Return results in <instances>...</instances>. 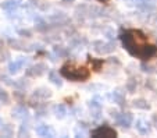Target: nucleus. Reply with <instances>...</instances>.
<instances>
[{
  "mask_svg": "<svg viewBox=\"0 0 157 138\" xmlns=\"http://www.w3.org/2000/svg\"><path fill=\"white\" fill-rule=\"evenodd\" d=\"M14 98H15V101H17L18 103H22V101L25 99V95H24V92L17 91V92H14Z\"/></svg>",
  "mask_w": 157,
  "mask_h": 138,
  "instance_id": "24",
  "label": "nucleus"
},
{
  "mask_svg": "<svg viewBox=\"0 0 157 138\" xmlns=\"http://www.w3.org/2000/svg\"><path fill=\"white\" fill-rule=\"evenodd\" d=\"M46 71H48V66L44 63H38V64H35V66L29 67V69L25 71V74H27L28 77H40V75H43Z\"/></svg>",
  "mask_w": 157,
  "mask_h": 138,
  "instance_id": "4",
  "label": "nucleus"
},
{
  "mask_svg": "<svg viewBox=\"0 0 157 138\" xmlns=\"http://www.w3.org/2000/svg\"><path fill=\"white\" fill-rule=\"evenodd\" d=\"M89 61H90V64L93 66V70H95V71H99L100 67L103 66V60H101V59H92V57L89 56Z\"/></svg>",
  "mask_w": 157,
  "mask_h": 138,
  "instance_id": "19",
  "label": "nucleus"
},
{
  "mask_svg": "<svg viewBox=\"0 0 157 138\" xmlns=\"http://www.w3.org/2000/svg\"><path fill=\"white\" fill-rule=\"evenodd\" d=\"M92 137H106V138H114L117 137V131L109 126H100L99 128L93 130Z\"/></svg>",
  "mask_w": 157,
  "mask_h": 138,
  "instance_id": "3",
  "label": "nucleus"
},
{
  "mask_svg": "<svg viewBox=\"0 0 157 138\" xmlns=\"http://www.w3.org/2000/svg\"><path fill=\"white\" fill-rule=\"evenodd\" d=\"M49 80H50L53 84H56L57 87H61L63 85L61 78L59 77V71H56V70H50V71H49Z\"/></svg>",
  "mask_w": 157,
  "mask_h": 138,
  "instance_id": "13",
  "label": "nucleus"
},
{
  "mask_svg": "<svg viewBox=\"0 0 157 138\" xmlns=\"http://www.w3.org/2000/svg\"><path fill=\"white\" fill-rule=\"evenodd\" d=\"M18 4H20V0H7L3 3V9L7 11H14L18 7Z\"/></svg>",
  "mask_w": 157,
  "mask_h": 138,
  "instance_id": "14",
  "label": "nucleus"
},
{
  "mask_svg": "<svg viewBox=\"0 0 157 138\" xmlns=\"http://www.w3.org/2000/svg\"><path fill=\"white\" fill-rule=\"evenodd\" d=\"M60 74L70 81H85L89 78V70L85 67H78L74 63H65L60 70Z\"/></svg>",
  "mask_w": 157,
  "mask_h": 138,
  "instance_id": "2",
  "label": "nucleus"
},
{
  "mask_svg": "<svg viewBox=\"0 0 157 138\" xmlns=\"http://www.w3.org/2000/svg\"><path fill=\"white\" fill-rule=\"evenodd\" d=\"M100 45H101V49H99L98 53H111L116 49V43H113V42H109V43L100 42Z\"/></svg>",
  "mask_w": 157,
  "mask_h": 138,
  "instance_id": "15",
  "label": "nucleus"
},
{
  "mask_svg": "<svg viewBox=\"0 0 157 138\" xmlns=\"http://www.w3.org/2000/svg\"><path fill=\"white\" fill-rule=\"evenodd\" d=\"M0 80H2V81H4V84H7V85H14L15 82H11V80H10L9 77H6V75H2V77H0Z\"/></svg>",
  "mask_w": 157,
  "mask_h": 138,
  "instance_id": "29",
  "label": "nucleus"
},
{
  "mask_svg": "<svg viewBox=\"0 0 157 138\" xmlns=\"http://www.w3.org/2000/svg\"><path fill=\"white\" fill-rule=\"evenodd\" d=\"M52 95H53L52 91L46 87H40V88L33 91V98H39V99H48V98H50Z\"/></svg>",
  "mask_w": 157,
  "mask_h": 138,
  "instance_id": "7",
  "label": "nucleus"
},
{
  "mask_svg": "<svg viewBox=\"0 0 157 138\" xmlns=\"http://www.w3.org/2000/svg\"><path fill=\"white\" fill-rule=\"evenodd\" d=\"M132 2H135V6L140 7L143 10H149V9L151 10L154 7L153 0H132Z\"/></svg>",
  "mask_w": 157,
  "mask_h": 138,
  "instance_id": "12",
  "label": "nucleus"
},
{
  "mask_svg": "<svg viewBox=\"0 0 157 138\" xmlns=\"http://www.w3.org/2000/svg\"><path fill=\"white\" fill-rule=\"evenodd\" d=\"M136 130L139 131V134H142V135H146V134H149V132H150L149 123L146 120H143V119L136 120Z\"/></svg>",
  "mask_w": 157,
  "mask_h": 138,
  "instance_id": "10",
  "label": "nucleus"
},
{
  "mask_svg": "<svg viewBox=\"0 0 157 138\" xmlns=\"http://www.w3.org/2000/svg\"><path fill=\"white\" fill-rule=\"evenodd\" d=\"M36 134L40 137H54V131L50 126H39L36 127Z\"/></svg>",
  "mask_w": 157,
  "mask_h": 138,
  "instance_id": "9",
  "label": "nucleus"
},
{
  "mask_svg": "<svg viewBox=\"0 0 157 138\" xmlns=\"http://www.w3.org/2000/svg\"><path fill=\"white\" fill-rule=\"evenodd\" d=\"M72 2H75V0H63V3H72Z\"/></svg>",
  "mask_w": 157,
  "mask_h": 138,
  "instance_id": "31",
  "label": "nucleus"
},
{
  "mask_svg": "<svg viewBox=\"0 0 157 138\" xmlns=\"http://www.w3.org/2000/svg\"><path fill=\"white\" fill-rule=\"evenodd\" d=\"M24 64H25V59H24V57H21L20 60H17V61H11V63L9 64V73H10V74H17V73L22 69V66H24Z\"/></svg>",
  "mask_w": 157,
  "mask_h": 138,
  "instance_id": "8",
  "label": "nucleus"
},
{
  "mask_svg": "<svg viewBox=\"0 0 157 138\" xmlns=\"http://www.w3.org/2000/svg\"><path fill=\"white\" fill-rule=\"evenodd\" d=\"M100 2H104V0H100Z\"/></svg>",
  "mask_w": 157,
  "mask_h": 138,
  "instance_id": "33",
  "label": "nucleus"
},
{
  "mask_svg": "<svg viewBox=\"0 0 157 138\" xmlns=\"http://www.w3.org/2000/svg\"><path fill=\"white\" fill-rule=\"evenodd\" d=\"M54 52H56L59 56H65V54H67V52H65L63 48H59V46H56V48H54Z\"/></svg>",
  "mask_w": 157,
  "mask_h": 138,
  "instance_id": "28",
  "label": "nucleus"
},
{
  "mask_svg": "<svg viewBox=\"0 0 157 138\" xmlns=\"http://www.w3.org/2000/svg\"><path fill=\"white\" fill-rule=\"evenodd\" d=\"M53 113L56 114V117L57 119H64L65 117V114H67V109H65V106L64 105H54L53 106Z\"/></svg>",
  "mask_w": 157,
  "mask_h": 138,
  "instance_id": "11",
  "label": "nucleus"
},
{
  "mask_svg": "<svg viewBox=\"0 0 157 138\" xmlns=\"http://www.w3.org/2000/svg\"><path fill=\"white\" fill-rule=\"evenodd\" d=\"M121 41L124 48L132 56H136L142 60H149L157 53V48L147 43V36L139 30H128L121 34Z\"/></svg>",
  "mask_w": 157,
  "mask_h": 138,
  "instance_id": "1",
  "label": "nucleus"
},
{
  "mask_svg": "<svg viewBox=\"0 0 157 138\" xmlns=\"http://www.w3.org/2000/svg\"><path fill=\"white\" fill-rule=\"evenodd\" d=\"M132 114L131 113H122V114H118V117L116 119V121L120 124L121 127H129L132 124Z\"/></svg>",
  "mask_w": 157,
  "mask_h": 138,
  "instance_id": "6",
  "label": "nucleus"
},
{
  "mask_svg": "<svg viewBox=\"0 0 157 138\" xmlns=\"http://www.w3.org/2000/svg\"><path fill=\"white\" fill-rule=\"evenodd\" d=\"M3 126V121H2V119H0V127Z\"/></svg>",
  "mask_w": 157,
  "mask_h": 138,
  "instance_id": "32",
  "label": "nucleus"
},
{
  "mask_svg": "<svg viewBox=\"0 0 157 138\" xmlns=\"http://www.w3.org/2000/svg\"><path fill=\"white\" fill-rule=\"evenodd\" d=\"M18 35L20 36H25V38H31L32 32L29 30H18Z\"/></svg>",
  "mask_w": 157,
  "mask_h": 138,
  "instance_id": "26",
  "label": "nucleus"
},
{
  "mask_svg": "<svg viewBox=\"0 0 157 138\" xmlns=\"http://www.w3.org/2000/svg\"><path fill=\"white\" fill-rule=\"evenodd\" d=\"M133 108L146 110V109L150 108V105H149L147 101H145V99H135V101H133Z\"/></svg>",
  "mask_w": 157,
  "mask_h": 138,
  "instance_id": "18",
  "label": "nucleus"
},
{
  "mask_svg": "<svg viewBox=\"0 0 157 138\" xmlns=\"http://www.w3.org/2000/svg\"><path fill=\"white\" fill-rule=\"evenodd\" d=\"M25 81V80H24V78H20V80H17V81H15V87H18V88H24V89H25V88H27L28 87V82H24Z\"/></svg>",
  "mask_w": 157,
  "mask_h": 138,
  "instance_id": "25",
  "label": "nucleus"
},
{
  "mask_svg": "<svg viewBox=\"0 0 157 138\" xmlns=\"http://www.w3.org/2000/svg\"><path fill=\"white\" fill-rule=\"evenodd\" d=\"M14 135V128L11 124H4L2 127V137H13Z\"/></svg>",
  "mask_w": 157,
  "mask_h": 138,
  "instance_id": "17",
  "label": "nucleus"
},
{
  "mask_svg": "<svg viewBox=\"0 0 157 138\" xmlns=\"http://www.w3.org/2000/svg\"><path fill=\"white\" fill-rule=\"evenodd\" d=\"M111 98H113V101L116 103H118L120 106L125 105V96L122 95V92H120V91H116V92H113V95H111Z\"/></svg>",
  "mask_w": 157,
  "mask_h": 138,
  "instance_id": "16",
  "label": "nucleus"
},
{
  "mask_svg": "<svg viewBox=\"0 0 157 138\" xmlns=\"http://www.w3.org/2000/svg\"><path fill=\"white\" fill-rule=\"evenodd\" d=\"M0 102L3 103V105H9V103H10L9 93H7L4 89H2V88H0Z\"/></svg>",
  "mask_w": 157,
  "mask_h": 138,
  "instance_id": "20",
  "label": "nucleus"
},
{
  "mask_svg": "<svg viewBox=\"0 0 157 138\" xmlns=\"http://www.w3.org/2000/svg\"><path fill=\"white\" fill-rule=\"evenodd\" d=\"M10 45L14 46V49H18V50H20V49H24V45L21 42H18L17 39H10Z\"/></svg>",
  "mask_w": 157,
  "mask_h": 138,
  "instance_id": "23",
  "label": "nucleus"
},
{
  "mask_svg": "<svg viewBox=\"0 0 157 138\" xmlns=\"http://www.w3.org/2000/svg\"><path fill=\"white\" fill-rule=\"evenodd\" d=\"M18 135H20V137H24V135L29 137V130H28V126L22 124V126L20 127V131H18Z\"/></svg>",
  "mask_w": 157,
  "mask_h": 138,
  "instance_id": "21",
  "label": "nucleus"
},
{
  "mask_svg": "<svg viewBox=\"0 0 157 138\" xmlns=\"http://www.w3.org/2000/svg\"><path fill=\"white\" fill-rule=\"evenodd\" d=\"M35 22H36V30H38V31H46V30H48V25H46V22H44V21L38 20V21H35Z\"/></svg>",
  "mask_w": 157,
  "mask_h": 138,
  "instance_id": "22",
  "label": "nucleus"
},
{
  "mask_svg": "<svg viewBox=\"0 0 157 138\" xmlns=\"http://www.w3.org/2000/svg\"><path fill=\"white\" fill-rule=\"evenodd\" d=\"M106 35H107V38H109V39H113L114 38V34H113V31H106Z\"/></svg>",
  "mask_w": 157,
  "mask_h": 138,
  "instance_id": "30",
  "label": "nucleus"
},
{
  "mask_svg": "<svg viewBox=\"0 0 157 138\" xmlns=\"http://www.w3.org/2000/svg\"><path fill=\"white\" fill-rule=\"evenodd\" d=\"M13 117L14 119H20V120H25V119L29 117V112H28V109L25 106L20 105L13 110Z\"/></svg>",
  "mask_w": 157,
  "mask_h": 138,
  "instance_id": "5",
  "label": "nucleus"
},
{
  "mask_svg": "<svg viewBox=\"0 0 157 138\" xmlns=\"http://www.w3.org/2000/svg\"><path fill=\"white\" fill-rule=\"evenodd\" d=\"M135 87H136V81H133V80H131V81L127 84V89L129 91V92H132V91L135 89Z\"/></svg>",
  "mask_w": 157,
  "mask_h": 138,
  "instance_id": "27",
  "label": "nucleus"
}]
</instances>
